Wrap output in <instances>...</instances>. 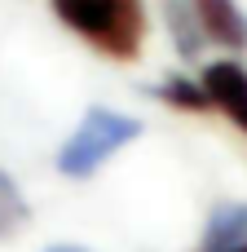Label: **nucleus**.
Instances as JSON below:
<instances>
[{
  "label": "nucleus",
  "mask_w": 247,
  "mask_h": 252,
  "mask_svg": "<svg viewBox=\"0 0 247 252\" xmlns=\"http://www.w3.org/2000/svg\"><path fill=\"white\" fill-rule=\"evenodd\" d=\"M164 27H168V35H172V44H177V53L181 58H199L203 53V22H199V13H194V4L190 0H164Z\"/></svg>",
  "instance_id": "obj_6"
},
{
  "label": "nucleus",
  "mask_w": 247,
  "mask_h": 252,
  "mask_svg": "<svg viewBox=\"0 0 247 252\" xmlns=\"http://www.w3.org/2000/svg\"><path fill=\"white\" fill-rule=\"evenodd\" d=\"M155 93H159L168 106H181V111H208V106H212L203 80H186V75H168Z\"/></svg>",
  "instance_id": "obj_7"
},
{
  "label": "nucleus",
  "mask_w": 247,
  "mask_h": 252,
  "mask_svg": "<svg viewBox=\"0 0 247 252\" xmlns=\"http://www.w3.org/2000/svg\"><path fill=\"white\" fill-rule=\"evenodd\" d=\"M225 252H247V244H239V248H225Z\"/></svg>",
  "instance_id": "obj_10"
},
{
  "label": "nucleus",
  "mask_w": 247,
  "mask_h": 252,
  "mask_svg": "<svg viewBox=\"0 0 247 252\" xmlns=\"http://www.w3.org/2000/svg\"><path fill=\"white\" fill-rule=\"evenodd\" d=\"M247 244V204H221L212 208L208 226H203V244L199 252H225Z\"/></svg>",
  "instance_id": "obj_5"
},
{
  "label": "nucleus",
  "mask_w": 247,
  "mask_h": 252,
  "mask_svg": "<svg viewBox=\"0 0 247 252\" xmlns=\"http://www.w3.org/2000/svg\"><path fill=\"white\" fill-rule=\"evenodd\" d=\"M203 89H208L212 106L239 133H247V66H239V62H208L203 66Z\"/></svg>",
  "instance_id": "obj_3"
},
{
  "label": "nucleus",
  "mask_w": 247,
  "mask_h": 252,
  "mask_svg": "<svg viewBox=\"0 0 247 252\" xmlns=\"http://www.w3.org/2000/svg\"><path fill=\"white\" fill-rule=\"evenodd\" d=\"M199 22H203V35L221 49H247V13L234 0H190Z\"/></svg>",
  "instance_id": "obj_4"
},
{
  "label": "nucleus",
  "mask_w": 247,
  "mask_h": 252,
  "mask_svg": "<svg viewBox=\"0 0 247 252\" xmlns=\"http://www.w3.org/2000/svg\"><path fill=\"white\" fill-rule=\"evenodd\" d=\"M44 252H88V248H80V244H57V248H44Z\"/></svg>",
  "instance_id": "obj_9"
},
{
  "label": "nucleus",
  "mask_w": 247,
  "mask_h": 252,
  "mask_svg": "<svg viewBox=\"0 0 247 252\" xmlns=\"http://www.w3.org/2000/svg\"><path fill=\"white\" fill-rule=\"evenodd\" d=\"M57 22L75 31L88 49L133 62L146 40V4L141 0H49Z\"/></svg>",
  "instance_id": "obj_1"
},
{
  "label": "nucleus",
  "mask_w": 247,
  "mask_h": 252,
  "mask_svg": "<svg viewBox=\"0 0 247 252\" xmlns=\"http://www.w3.org/2000/svg\"><path fill=\"white\" fill-rule=\"evenodd\" d=\"M27 221V199H22V190H18V182L0 168V235H9V230H18Z\"/></svg>",
  "instance_id": "obj_8"
},
{
  "label": "nucleus",
  "mask_w": 247,
  "mask_h": 252,
  "mask_svg": "<svg viewBox=\"0 0 247 252\" xmlns=\"http://www.w3.org/2000/svg\"><path fill=\"white\" fill-rule=\"evenodd\" d=\"M133 137H141V120L119 115L110 106H93V111H84V120L75 124V133L57 146V173L62 177H93Z\"/></svg>",
  "instance_id": "obj_2"
}]
</instances>
